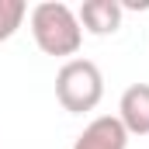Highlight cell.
Segmentation results:
<instances>
[{
	"instance_id": "6da1fadb",
	"label": "cell",
	"mask_w": 149,
	"mask_h": 149,
	"mask_svg": "<svg viewBox=\"0 0 149 149\" xmlns=\"http://www.w3.org/2000/svg\"><path fill=\"white\" fill-rule=\"evenodd\" d=\"M28 24H31V38L45 56H76L80 45H83V28L76 21V10L63 0H42L31 7L28 14Z\"/></svg>"
},
{
	"instance_id": "7a4b0ae2",
	"label": "cell",
	"mask_w": 149,
	"mask_h": 149,
	"mask_svg": "<svg viewBox=\"0 0 149 149\" xmlns=\"http://www.w3.org/2000/svg\"><path fill=\"white\" fill-rule=\"evenodd\" d=\"M104 97V76L90 59H66L56 73V101L70 114L94 111Z\"/></svg>"
},
{
	"instance_id": "3957f363",
	"label": "cell",
	"mask_w": 149,
	"mask_h": 149,
	"mask_svg": "<svg viewBox=\"0 0 149 149\" xmlns=\"http://www.w3.org/2000/svg\"><path fill=\"white\" fill-rule=\"evenodd\" d=\"M73 149H128V132L118 121V114H97L76 135Z\"/></svg>"
},
{
	"instance_id": "277c9868",
	"label": "cell",
	"mask_w": 149,
	"mask_h": 149,
	"mask_svg": "<svg viewBox=\"0 0 149 149\" xmlns=\"http://www.w3.org/2000/svg\"><path fill=\"white\" fill-rule=\"evenodd\" d=\"M121 17H125V7L118 0H87L80 10H76V21L87 35H114L121 28Z\"/></svg>"
},
{
	"instance_id": "5b68a950",
	"label": "cell",
	"mask_w": 149,
	"mask_h": 149,
	"mask_svg": "<svg viewBox=\"0 0 149 149\" xmlns=\"http://www.w3.org/2000/svg\"><path fill=\"white\" fill-rule=\"evenodd\" d=\"M118 121L125 125L128 139L132 135H149V83L125 87V94L118 101Z\"/></svg>"
},
{
	"instance_id": "8992f818",
	"label": "cell",
	"mask_w": 149,
	"mask_h": 149,
	"mask_svg": "<svg viewBox=\"0 0 149 149\" xmlns=\"http://www.w3.org/2000/svg\"><path fill=\"white\" fill-rule=\"evenodd\" d=\"M24 17H28V3L24 0H0V42H7L14 35Z\"/></svg>"
}]
</instances>
